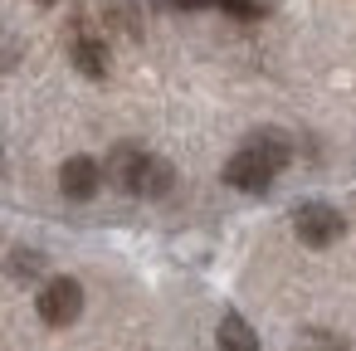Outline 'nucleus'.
<instances>
[{
    "label": "nucleus",
    "mask_w": 356,
    "mask_h": 351,
    "mask_svg": "<svg viewBox=\"0 0 356 351\" xmlns=\"http://www.w3.org/2000/svg\"><path fill=\"white\" fill-rule=\"evenodd\" d=\"M103 181H113L122 195H142V200H161L176 186V166L166 156H152L137 142H118L103 161Z\"/></svg>",
    "instance_id": "obj_1"
},
{
    "label": "nucleus",
    "mask_w": 356,
    "mask_h": 351,
    "mask_svg": "<svg viewBox=\"0 0 356 351\" xmlns=\"http://www.w3.org/2000/svg\"><path fill=\"white\" fill-rule=\"evenodd\" d=\"M288 161H293V142H288L283 132H254V137L225 161V186L259 195V190L273 186V176H278Z\"/></svg>",
    "instance_id": "obj_2"
},
{
    "label": "nucleus",
    "mask_w": 356,
    "mask_h": 351,
    "mask_svg": "<svg viewBox=\"0 0 356 351\" xmlns=\"http://www.w3.org/2000/svg\"><path fill=\"white\" fill-rule=\"evenodd\" d=\"M293 234H298L307 249H327V244H337V239L346 234V220H341V210H337V205L302 200V205L293 210Z\"/></svg>",
    "instance_id": "obj_3"
},
{
    "label": "nucleus",
    "mask_w": 356,
    "mask_h": 351,
    "mask_svg": "<svg viewBox=\"0 0 356 351\" xmlns=\"http://www.w3.org/2000/svg\"><path fill=\"white\" fill-rule=\"evenodd\" d=\"M35 307H40V317H44L49 327L79 322V312H83V288H79V278H49V283L40 288Z\"/></svg>",
    "instance_id": "obj_4"
},
{
    "label": "nucleus",
    "mask_w": 356,
    "mask_h": 351,
    "mask_svg": "<svg viewBox=\"0 0 356 351\" xmlns=\"http://www.w3.org/2000/svg\"><path fill=\"white\" fill-rule=\"evenodd\" d=\"M98 186H103V166H98L93 156H69V161L59 166V190H64L69 200H93Z\"/></svg>",
    "instance_id": "obj_5"
},
{
    "label": "nucleus",
    "mask_w": 356,
    "mask_h": 351,
    "mask_svg": "<svg viewBox=\"0 0 356 351\" xmlns=\"http://www.w3.org/2000/svg\"><path fill=\"white\" fill-rule=\"evenodd\" d=\"M69 59H74V69H79L83 79H108V44H103V35H93V30H74V40H69Z\"/></svg>",
    "instance_id": "obj_6"
},
{
    "label": "nucleus",
    "mask_w": 356,
    "mask_h": 351,
    "mask_svg": "<svg viewBox=\"0 0 356 351\" xmlns=\"http://www.w3.org/2000/svg\"><path fill=\"white\" fill-rule=\"evenodd\" d=\"M215 341H220V351H259V332H254L239 312H225V317H220Z\"/></svg>",
    "instance_id": "obj_7"
},
{
    "label": "nucleus",
    "mask_w": 356,
    "mask_h": 351,
    "mask_svg": "<svg viewBox=\"0 0 356 351\" xmlns=\"http://www.w3.org/2000/svg\"><path fill=\"white\" fill-rule=\"evenodd\" d=\"M268 6H273V0H220V10H225L229 20H264Z\"/></svg>",
    "instance_id": "obj_8"
},
{
    "label": "nucleus",
    "mask_w": 356,
    "mask_h": 351,
    "mask_svg": "<svg viewBox=\"0 0 356 351\" xmlns=\"http://www.w3.org/2000/svg\"><path fill=\"white\" fill-rule=\"evenodd\" d=\"M10 273H15V278H25V283H30V278H40V273H44V254H35V249L10 254Z\"/></svg>",
    "instance_id": "obj_9"
},
{
    "label": "nucleus",
    "mask_w": 356,
    "mask_h": 351,
    "mask_svg": "<svg viewBox=\"0 0 356 351\" xmlns=\"http://www.w3.org/2000/svg\"><path fill=\"white\" fill-rule=\"evenodd\" d=\"M156 6H166V10H210L220 0H156Z\"/></svg>",
    "instance_id": "obj_10"
},
{
    "label": "nucleus",
    "mask_w": 356,
    "mask_h": 351,
    "mask_svg": "<svg viewBox=\"0 0 356 351\" xmlns=\"http://www.w3.org/2000/svg\"><path fill=\"white\" fill-rule=\"evenodd\" d=\"M35 6H54V0H35Z\"/></svg>",
    "instance_id": "obj_11"
},
{
    "label": "nucleus",
    "mask_w": 356,
    "mask_h": 351,
    "mask_svg": "<svg viewBox=\"0 0 356 351\" xmlns=\"http://www.w3.org/2000/svg\"><path fill=\"white\" fill-rule=\"evenodd\" d=\"M0 166H6V156H0Z\"/></svg>",
    "instance_id": "obj_12"
}]
</instances>
